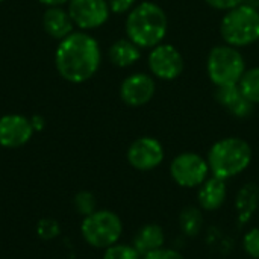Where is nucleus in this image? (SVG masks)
<instances>
[{
    "label": "nucleus",
    "mask_w": 259,
    "mask_h": 259,
    "mask_svg": "<svg viewBox=\"0 0 259 259\" xmlns=\"http://www.w3.org/2000/svg\"><path fill=\"white\" fill-rule=\"evenodd\" d=\"M179 228L185 237L188 238L197 237L203 228L202 209L197 206H185L179 214Z\"/></svg>",
    "instance_id": "obj_19"
},
{
    "label": "nucleus",
    "mask_w": 259,
    "mask_h": 259,
    "mask_svg": "<svg viewBox=\"0 0 259 259\" xmlns=\"http://www.w3.org/2000/svg\"><path fill=\"white\" fill-rule=\"evenodd\" d=\"M2 2H3V0H0V3H2Z\"/></svg>",
    "instance_id": "obj_30"
},
{
    "label": "nucleus",
    "mask_w": 259,
    "mask_h": 259,
    "mask_svg": "<svg viewBox=\"0 0 259 259\" xmlns=\"http://www.w3.org/2000/svg\"><path fill=\"white\" fill-rule=\"evenodd\" d=\"M246 0H205V3L208 6H211L212 9H217V11H223V12H228L240 5H243Z\"/></svg>",
    "instance_id": "obj_27"
},
{
    "label": "nucleus",
    "mask_w": 259,
    "mask_h": 259,
    "mask_svg": "<svg viewBox=\"0 0 259 259\" xmlns=\"http://www.w3.org/2000/svg\"><path fill=\"white\" fill-rule=\"evenodd\" d=\"M252 147L246 140L226 137L211 146L206 161L212 176L228 181L246 171L252 162Z\"/></svg>",
    "instance_id": "obj_3"
},
{
    "label": "nucleus",
    "mask_w": 259,
    "mask_h": 259,
    "mask_svg": "<svg viewBox=\"0 0 259 259\" xmlns=\"http://www.w3.org/2000/svg\"><path fill=\"white\" fill-rule=\"evenodd\" d=\"M170 176L182 188H199L211 175L206 158L194 152H182L170 162Z\"/></svg>",
    "instance_id": "obj_7"
},
{
    "label": "nucleus",
    "mask_w": 259,
    "mask_h": 259,
    "mask_svg": "<svg viewBox=\"0 0 259 259\" xmlns=\"http://www.w3.org/2000/svg\"><path fill=\"white\" fill-rule=\"evenodd\" d=\"M215 97L222 106H225L234 117L237 118H247L253 112L255 105L250 103L243 93L240 91L238 85L231 87H220L217 88Z\"/></svg>",
    "instance_id": "obj_14"
},
{
    "label": "nucleus",
    "mask_w": 259,
    "mask_h": 259,
    "mask_svg": "<svg viewBox=\"0 0 259 259\" xmlns=\"http://www.w3.org/2000/svg\"><path fill=\"white\" fill-rule=\"evenodd\" d=\"M124 30L126 36L140 49H153L164 42L168 32V18L158 3L146 0L137 3L127 12Z\"/></svg>",
    "instance_id": "obj_2"
},
{
    "label": "nucleus",
    "mask_w": 259,
    "mask_h": 259,
    "mask_svg": "<svg viewBox=\"0 0 259 259\" xmlns=\"http://www.w3.org/2000/svg\"><path fill=\"white\" fill-rule=\"evenodd\" d=\"M156 93V82L147 73H132L120 85V99L132 108L147 105Z\"/></svg>",
    "instance_id": "obj_11"
},
{
    "label": "nucleus",
    "mask_w": 259,
    "mask_h": 259,
    "mask_svg": "<svg viewBox=\"0 0 259 259\" xmlns=\"http://www.w3.org/2000/svg\"><path fill=\"white\" fill-rule=\"evenodd\" d=\"M259 206V187L255 182L244 184L240 191L237 193L235 199V209L238 223L243 226L252 220Z\"/></svg>",
    "instance_id": "obj_15"
},
{
    "label": "nucleus",
    "mask_w": 259,
    "mask_h": 259,
    "mask_svg": "<svg viewBox=\"0 0 259 259\" xmlns=\"http://www.w3.org/2000/svg\"><path fill=\"white\" fill-rule=\"evenodd\" d=\"M108 56L115 67L126 68L140 61L141 49L129 38H120L114 44H111L108 50Z\"/></svg>",
    "instance_id": "obj_18"
},
{
    "label": "nucleus",
    "mask_w": 259,
    "mask_h": 259,
    "mask_svg": "<svg viewBox=\"0 0 259 259\" xmlns=\"http://www.w3.org/2000/svg\"><path fill=\"white\" fill-rule=\"evenodd\" d=\"M68 14L79 29L91 30L108 21L111 9L106 0H70Z\"/></svg>",
    "instance_id": "obj_10"
},
{
    "label": "nucleus",
    "mask_w": 259,
    "mask_h": 259,
    "mask_svg": "<svg viewBox=\"0 0 259 259\" xmlns=\"http://www.w3.org/2000/svg\"><path fill=\"white\" fill-rule=\"evenodd\" d=\"M30 123H32V127H33L35 132H41L44 129V126H46V120H44L42 115H33L30 118Z\"/></svg>",
    "instance_id": "obj_28"
},
{
    "label": "nucleus",
    "mask_w": 259,
    "mask_h": 259,
    "mask_svg": "<svg viewBox=\"0 0 259 259\" xmlns=\"http://www.w3.org/2000/svg\"><path fill=\"white\" fill-rule=\"evenodd\" d=\"M220 35L225 44L241 49L259 41V11L243 3L225 12L220 21Z\"/></svg>",
    "instance_id": "obj_4"
},
{
    "label": "nucleus",
    "mask_w": 259,
    "mask_h": 259,
    "mask_svg": "<svg viewBox=\"0 0 259 259\" xmlns=\"http://www.w3.org/2000/svg\"><path fill=\"white\" fill-rule=\"evenodd\" d=\"M73 20L70 17V14L67 11H64L62 8L56 6V8H49L44 15H42V27L44 30L56 39H64L65 36H68L73 32Z\"/></svg>",
    "instance_id": "obj_16"
},
{
    "label": "nucleus",
    "mask_w": 259,
    "mask_h": 259,
    "mask_svg": "<svg viewBox=\"0 0 259 259\" xmlns=\"http://www.w3.org/2000/svg\"><path fill=\"white\" fill-rule=\"evenodd\" d=\"M74 208L80 215L87 217V215L93 214L94 211H97L96 197L90 191H80L74 197Z\"/></svg>",
    "instance_id": "obj_22"
},
{
    "label": "nucleus",
    "mask_w": 259,
    "mask_h": 259,
    "mask_svg": "<svg viewBox=\"0 0 259 259\" xmlns=\"http://www.w3.org/2000/svg\"><path fill=\"white\" fill-rule=\"evenodd\" d=\"M61 228L59 223L53 219H42L36 225V234L42 240H53L59 235Z\"/></svg>",
    "instance_id": "obj_23"
},
{
    "label": "nucleus",
    "mask_w": 259,
    "mask_h": 259,
    "mask_svg": "<svg viewBox=\"0 0 259 259\" xmlns=\"http://www.w3.org/2000/svg\"><path fill=\"white\" fill-rule=\"evenodd\" d=\"M243 249L250 258L259 259V228H252L244 234Z\"/></svg>",
    "instance_id": "obj_24"
},
{
    "label": "nucleus",
    "mask_w": 259,
    "mask_h": 259,
    "mask_svg": "<svg viewBox=\"0 0 259 259\" xmlns=\"http://www.w3.org/2000/svg\"><path fill=\"white\" fill-rule=\"evenodd\" d=\"M243 96L253 105H259V67L247 68L238 82Z\"/></svg>",
    "instance_id": "obj_20"
},
{
    "label": "nucleus",
    "mask_w": 259,
    "mask_h": 259,
    "mask_svg": "<svg viewBox=\"0 0 259 259\" xmlns=\"http://www.w3.org/2000/svg\"><path fill=\"white\" fill-rule=\"evenodd\" d=\"M228 199V185L226 181L219 179L215 176H209L197 191L199 208L206 212H212L220 209Z\"/></svg>",
    "instance_id": "obj_13"
},
{
    "label": "nucleus",
    "mask_w": 259,
    "mask_h": 259,
    "mask_svg": "<svg viewBox=\"0 0 259 259\" xmlns=\"http://www.w3.org/2000/svg\"><path fill=\"white\" fill-rule=\"evenodd\" d=\"M103 259H141V255L132 244H114L105 249Z\"/></svg>",
    "instance_id": "obj_21"
},
{
    "label": "nucleus",
    "mask_w": 259,
    "mask_h": 259,
    "mask_svg": "<svg viewBox=\"0 0 259 259\" xmlns=\"http://www.w3.org/2000/svg\"><path fill=\"white\" fill-rule=\"evenodd\" d=\"M147 65L153 77L161 80H175L184 73L185 61L182 53L173 44L161 42L150 49Z\"/></svg>",
    "instance_id": "obj_8"
},
{
    "label": "nucleus",
    "mask_w": 259,
    "mask_h": 259,
    "mask_svg": "<svg viewBox=\"0 0 259 259\" xmlns=\"http://www.w3.org/2000/svg\"><path fill=\"white\" fill-rule=\"evenodd\" d=\"M164 243H165L164 229L156 223H149L138 229V232L134 237L132 246L143 258L144 255L164 247Z\"/></svg>",
    "instance_id": "obj_17"
},
{
    "label": "nucleus",
    "mask_w": 259,
    "mask_h": 259,
    "mask_svg": "<svg viewBox=\"0 0 259 259\" xmlns=\"http://www.w3.org/2000/svg\"><path fill=\"white\" fill-rule=\"evenodd\" d=\"M243 53L229 44H219L211 49L206 58V73L209 80L217 87L238 85L246 71Z\"/></svg>",
    "instance_id": "obj_5"
},
{
    "label": "nucleus",
    "mask_w": 259,
    "mask_h": 259,
    "mask_svg": "<svg viewBox=\"0 0 259 259\" xmlns=\"http://www.w3.org/2000/svg\"><path fill=\"white\" fill-rule=\"evenodd\" d=\"M102 62V50L94 36L85 32H71L59 41L55 52V65L61 77L71 83L91 79Z\"/></svg>",
    "instance_id": "obj_1"
},
{
    "label": "nucleus",
    "mask_w": 259,
    "mask_h": 259,
    "mask_svg": "<svg viewBox=\"0 0 259 259\" xmlns=\"http://www.w3.org/2000/svg\"><path fill=\"white\" fill-rule=\"evenodd\" d=\"M33 127L29 118L20 114H8L0 118V146L17 149L24 146L33 135Z\"/></svg>",
    "instance_id": "obj_12"
},
{
    "label": "nucleus",
    "mask_w": 259,
    "mask_h": 259,
    "mask_svg": "<svg viewBox=\"0 0 259 259\" xmlns=\"http://www.w3.org/2000/svg\"><path fill=\"white\" fill-rule=\"evenodd\" d=\"M112 14H126L134 9L137 0H106Z\"/></svg>",
    "instance_id": "obj_26"
},
{
    "label": "nucleus",
    "mask_w": 259,
    "mask_h": 259,
    "mask_svg": "<svg viewBox=\"0 0 259 259\" xmlns=\"http://www.w3.org/2000/svg\"><path fill=\"white\" fill-rule=\"evenodd\" d=\"M165 152L159 140L153 137H140L127 149V162L140 171H150L159 167L164 161Z\"/></svg>",
    "instance_id": "obj_9"
},
{
    "label": "nucleus",
    "mask_w": 259,
    "mask_h": 259,
    "mask_svg": "<svg viewBox=\"0 0 259 259\" xmlns=\"http://www.w3.org/2000/svg\"><path fill=\"white\" fill-rule=\"evenodd\" d=\"M67 2H70V0H39V3H42V5H46L49 8H56V6H61V5L67 3Z\"/></svg>",
    "instance_id": "obj_29"
},
{
    "label": "nucleus",
    "mask_w": 259,
    "mask_h": 259,
    "mask_svg": "<svg viewBox=\"0 0 259 259\" xmlns=\"http://www.w3.org/2000/svg\"><path fill=\"white\" fill-rule=\"evenodd\" d=\"M80 232L83 240L94 249H108L118 243L123 234L120 217L108 209H97L83 217Z\"/></svg>",
    "instance_id": "obj_6"
},
{
    "label": "nucleus",
    "mask_w": 259,
    "mask_h": 259,
    "mask_svg": "<svg viewBox=\"0 0 259 259\" xmlns=\"http://www.w3.org/2000/svg\"><path fill=\"white\" fill-rule=\"evenodd\" d=\"M141 259H185V256L175 250V249H168V247H161L158 250H153L147 255H144Z\"/></svg>",
    "instance_id": "obj_25"
}]
</instances>
